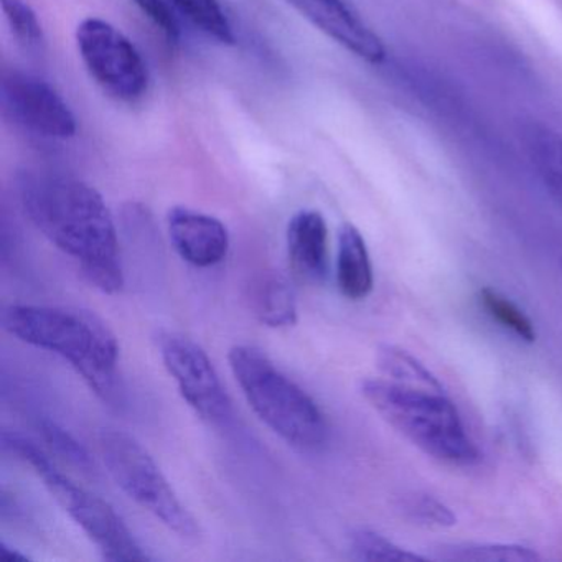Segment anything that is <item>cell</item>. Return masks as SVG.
<instances>
[{"mask_svg":"<svg viewBox=\"0 0 562 562\" xmlns=\"http://www.w3.org/2000/svg\"><path fill=\"white\" fill-rule=\"evenodd\" d=\"M479 302L485 314L499 327L512 331L516 338L526 344H532L536 340L535 324L515 302L509 301L508 297L492 288L480 289Z\"/></svg>","mask_w":562,"mask_h":562,"instance_id":"18","label":"cell"},{"mask_svg":"<svg viewBox=\"0 0 562 562\" xmlns=\"http://www.w3.org/2000/svg\"><path fill=\"white\" fill-rule=\"evenodd\" d=\"M0 559L5 562H31L27 554H22L15 548H11L8 542H0Z\"/></svg>","mask_w":562,"mask_h":562,"instance_id":"25","label":"cell"},{"mask_svg":"<svg viewBox=\"0 0 562 562\" xmlns=\"http://www.w3.org/2000/svg\"><path fill=\"white\" fill-rule=\"evenodd\" d=\"M42 430H44L45 439L47 442L60 453L65 459L70 460L74 465H77L78 469L81 470H90L91 469V459L88 456L87 450H85L83 446L77 442L74 439V436L67 432V430L61 429L60 426H57L55 423H44L42 426Z\"/></svg>","mask_w":562,"mask_h":562,"instance_id":"23","label":"cell"},{"mask_svg":"<svg viewBox=\"0 0 562 562\" xmlns=\"http://www.w3.org/2000/svg\"><path fill=\"white\" fill-rule=\"evenodd\" d=\"M376 364L387 380L407 384V386L424 387V390L443 391L439 378L429 368L424 367V363L406 350H401L393 345H383L378 348Z\"/></svg>","mask_w":562,"mask_h":562,"instance_id":"16","label":"cell"},{"mask_svg":"<svg viewBox=\"0 0 562 562\" xmlns=\"http://www.w3.org/2000/svg\"><path fill=\"white\" fill-rule=\"evenodd\" d=\"M561 274H562V261H561Z\"/></svg>","mask_w":562,"mask_h":562,"instance_id":"26","label":"cell"},{"mask_svg":"<svg viewBox=\"0 0 562 562\" xmlns=\"http://www.w3.org/2000/svg\"><path fill=\"white\" fill-rule=\"evenodd\" d=\"M350 546L355 558L360 559V561H426V558H423V555L401 548L396 542L371 531V529H358V531H355L350 538Z\"/></svg>","mask_w":562,"mask_h":562,"instance_id":"20","label":"cell"},{"mask_svg":"<svg viewBox=\"0 0 562 562\" xmlns=\"http://www.w3.org/2000/svg\"><path fill=\"white\" fill-rule=\"evenodd\" d=\"M100 450L111 479L140 508L180 538H200L199 521L180 502L153 456L131 434L103 430Z\"/></svg>","mask_w":562,"mask_h":562,"instance_id":"6","label":"cell"},{"mask_svg":"<svg viewBox=\"0 0 562 562\" xmlns=\"http://www.w3.org/2000/svg\"><path fill=\"white\" fill-rule=\"evenodd\" d=\"M5 114L22 130L45 139H70L78 124L67 101L47 81L24 71H11L2 81Z\"/></svg>","mask_w":562,"mask_h":562,"instance_id":"9","label":"cell"},{"mask_svg":"<svg viewBox=\"0 0 562 562\" xmlns=\"http://www.w3.org/2000/svg\"><path fill=\"white\" fill-rule=\"evenodd\" d=\"M167 228L180 258L195 268H213L228 256L229 233L215 216L176 206L167 215Z\"/></svg>","mask_w":562,"mask_h":562,"instance_id":"11","label":"cell"},{"mask_svg":"<svg viewBox=\"0 0 562 562\" xmlns=\"http://www.w3.org/2000/svg\"><path fill=\"white\" fill-rule=\"evenodd\" d=\"M2 324L18 340L68 361L104 401L116 400L120 341L110 325L94 312L60 305L15 304L5 308Z\"/></svg>","mask_w":562,"mask_h":562,"instance_id":"2","label":"cell"},{"mask_svg":"<svg viewBox=\"0 0 562 562\" xmlns=\"http://www.w3.org/2000/svg\"><path fill=\"white\" fill-rule=\"evenodd\" d=\"M407 515L411 518L419 521L420 525L436 526V528H449L457 522V516L453 515L452 509L434 498L430 495H411L404 503Z\"/></svg>","mask_w":562,"mask_h":562,"instance_id":"22","label":"cell"},{"mask_svg":"<svg viewBox=\"0 0 562 562\" xmlns=\"http://www.w3.org/2000/svg\"><path fill=\"white\" fill-rule=\"evenodd\" d=\"M228 363L249 407L284 442L302 452H315L327 443L330 427L317 401L265 351L235 345Z\"/></svg>","mask_w":562,"mask_h":562,"instance_id":"4","label":"cell"},{"mask_svg":"<svg viewBox=\"0 0 562 562\" xmlns=\"http://www.w3.org/2000/svg\"><path fill=\"white\" fill-rule=\"evenodd\" d=\"M160 358L190 407L213 426L232 419V401L206 351L192 338L162 331L157 338Z\"/></svg>","mask_w":562,"mask_h":562,"instance_id":"8","label":"cell"},{"mask_svg":"<svg viewBox=\"0 0 562 562\" xmlns=\"http://www.w3.org/2000/svg\"><path fill=\"white\" fill-rule=\"evenodd\" d=\"M21 202L35 228L74 259L83 278L104 294L124 288L123 256L113 215L90 183L57 173H24Z\"/></svg>","mask_w":562,"mask_h":562,"instance_id":"1","label":"cell"},{"mask_svg":"<svg viewBox=\"0 0 562 562\" xmlns=\"http://www.w3.org/2000/svg\"><path fill=\"white\" fill-rule=\"evenodd\" d=\"M173 5L206 37L223 45H235L236 35L220 0H172Z\"/></svg>","mask_w":562,"mask_h":562,"instance_id":"17","label":"cell"},{"mask_svg":"<svg viewBox=\"0 0 562 562\" xmlns=\"http://www.w3.org/2000/svg\"><path fill=\"white\" fill-rule=\"evenodd\" d=\"M160 32L167 41L176 44L180 37L179 22L164 0H131Z\"/></svg>","mask_w":562,"mask_h":562,"instance_id":"24","label":"cell"},{"mask_svg":"<svg viewBox=\"0 0 562 562\" xmlns=\"http://www.w3.org/2000/svg\"><path fill=\"white\" fill-rule=\"evenodd\" d=\"M363 400L414 447L450 465H472L480 459L475 442L446 391L407 386L387 378L361 381Z\"/></svg>","mask_w":562,"mask_h":562,"instance_id":"3","label":"cell"},{"mask_svg":"<svg viewBox=\"0 0 562 562\" xmlns=\"http://www.w3.org/2000/svg\"><path fill=\"white\" fill-rule=\"evenodd\" d=\"M373 266L360 229L345 223L338 233L337 285L348 301H363L373 291Z\"/></svg>","mask_w":562,"mask_h":562,"instance_id":"13","label":"cell"},{"mask_svg":"<svg viewBox=\"0 0 562 562\" xmlns=\"http://www.w3.org/2000/svg\"><path fill=\"white\" fill-rule=\"evenodd\" d=\"M522 144L539 179L562 205V136L542 124L522 131Z\"/></svg>","mask_w":562,"mask_h":562,"instance_id":"14","label":"cell"},{"mask_svg":"<svg viewBox=\"0 0 562 562\" xmlns=\"http://www.w3.org/2000/svg\"><path fill=\"white\" fill-rule=\"evenodd\" d=\"M2 11L19 45L27 52H42L45 45L44 27L34 9L25 0H2Z\"/></svg>","mask_w":562,"mask_h":562,"instance_id":"21","label":"cell"},{"mask_svg":"<svg viewBox=\"0 0 562 562\" xmlns=\"http://www.w3.org/2000/svg\"><path fill=\"white\" fill-rule=\"evenodd\" d=\"M449 561L462 562H531L541 559L531 548L518 544H462L447 548L442 554Z\"/></svg>","mask_w":562,"mask_h":562,"instance_id":"19","label":"cell"},{"mask_svg":"<svg viewBox=\"0 0 562 562\" xmlns=\"http://www.w3.org/2000/svg\"><path fill=\"white\" fill-rule=\"evenodd\" d=\"M305 21L327 35L335 44L361 58L378 65L386 58L383 41L361 21L347 0H285Z\"/></svg>","mask_w":562,"mask_h":562,"instance_id":"10","label":"cell"},{"mask_svg":"<svg viewBox=\"0 0 562 562\" xmlns=\"http://www.w3.org/2000/svg\"><path fill=\"white\" fill-rule=\"evenodd\" d=\"M256 315L266 327H292L297 322V301L288 279L271 274L261 282L255 301Z\"/></svg>","mask_w":562,"mask_h":562,"instance_id":"15","label":"cell"},{"mask_svg":"<svg viewBox=\"0 0 562 562\" xmlns=\"http://www.w3.org/2000/svg\"><path fill=\"white\" fill-rule=\"evenodd\" d=\"M81 61L94 83L121 103L143 100L149 90V68L136 45L110 22L87 18L77 27Z\"/></svg>","mask_w":562,"mask_h":562,"instance_id":"7","label":"cell"},{"mask_svg":"<svg viewBox=\"0 0 562 562\" xmlns=\"http://www.w3.org/2000/svg\"><path fill=\"white\" fill-rule=\"evenodd\" d=\"M288 252L292 271L305 284H321L328 274V226L317 210H301L288 225Z\"/></svg>","mask_w":562,"mask_h":562,"instance_id":"12","label":"cell"},{"mask_svg":"<svg viewBox=\"0 0 562 562\" xmlns=\"http://www.w3.org/2000/svg\"><path fill=\"white\" fill-rule=\"evenodd\" d=\"M2 443L9 453L27 463L44 480L55 502L98 546L104 559L114 562L153 561V555L137 542L113 506L60 472L37 443L8 430L2 436Z\"/></svg>","mask_w":562,"mask_h":562,"instance_id":"5","label":"cell"}]
</instances>
